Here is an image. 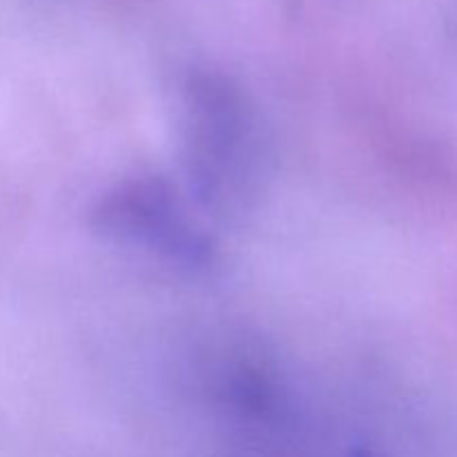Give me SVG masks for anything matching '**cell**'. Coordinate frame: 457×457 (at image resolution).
Here are the masks:
<instances>
[{
	"label": "cell",
	"mask_w": 457,
	"mask_h": 457,
	"mask_svg": "<svg viewBox=\"0 0 457 457\" xmlns=\"http://www.w3.org/2000/svg\"><path fill=\"white\" fill-rule=\"evenodd\" d=\"M92 219L105 235L154 250L192 270H205L214 263L210 239L190 223L177 192L161 179L119 183L101 196Z\"/></svg>",
	"instance_id": "7a4b0ae2"
},
{
	"label": "cell",
	"mask_w": 457,
	"mask_h": 457,
	"mask_svg": "<svg viewBox=\"0 0 457 457\" xmlns=\"http://www.w3.org/2000/svg\"><path fill=\"white\" fill-rule=\"evenodd\" d=\"M183 165L196 199L217 214L245 208L262 168L257 112L219 71H195L181 98Z\"/></svg>",
	"instance_id": "6da1fadb"
}]
</instances>
